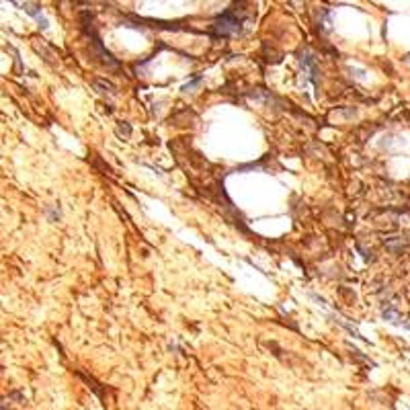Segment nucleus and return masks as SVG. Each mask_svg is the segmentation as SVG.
<instances>
[{
	"instance_id": "nucleus-1",
	"label": "nucleus",
	"mask_w": 410,
	"mask_h": 410,
	"mask_svg": "<svg viewBox=\"0 0 410 410\" xmlns=\"http://www.w3.org/2000/svg\"><path fill=\"white\" fill-rule=\"evenodd\" d=\"M240 23L242 19L238 15H234V10H226L224 15L213 23V33L215 35H230L240 31Z\"/></svg>"
},
{
	"instance_id": "nucleus-2",
	"label": "nucleus",
	"mask_w": 410,
	"mask_h": 410,
	"mask_svg": "<svg viewBox=\"0 0 410 410\" xmlns=\"http://www.w3.org/2000/svg\"><path fill=\"white\" fill-rule=\"evenodd\" d=\"M94 86L101 88V92H109V94H115V92H117V88L111 84V82H105V80H101V78L94 80Z\"/></svg>"
},
{
	"instance_id": "nucleus-3",
	"label": "nucleus",
	"mask_w": 410,
	"mask_h": 410,
	"mask_svg": "<svg viewBox=\"0 0 410 410\" xmlns=\"http://www.w3.org/2000/svg\"><path fill=\"white\" fill-rule=\"evenodd\" d=\"M23 6H25V4H23ZM25 10H27V12H29V15H31V17H35V19L39 21V27H43V29H47V21H45V17H43V15H41V12H39V10H35L33 6H25Z\"/></svg>"
},
{
	"instance_id": "nucleus-4",
	"label": "nucleus",
	"mask_w": 410,
	"mask_h": 410,
	"mask_svg": "<svg viewBox=\"0 0 410 410\" xmlns=\"http://www.w3.org/2000/svg\"><path fill=\"white\" fill-rule=\"evenodd\" d=\"M35 49H37L39 53H43V60H45L49 66H56V60H53V53H51V51H47L43 45H39V43H35Z\"/></svg>"
},
{
	"instance_id": "nucleus-5",
	"label": "nucleus",
	"mask_w": 410,
	"mask_h": 410,
	"mask_svg": "<svg viewBox=\"0 0 410 410\" xmlns=\"http://www.w3.org/2000/svg\"><path fill=\"white\" fill-rule=\"evenodd\" d=\"M123 131H125L127 135L131 133V129H129V125H123V123H119V133H123Z\"/></svg>"
}]
</instances>
